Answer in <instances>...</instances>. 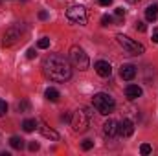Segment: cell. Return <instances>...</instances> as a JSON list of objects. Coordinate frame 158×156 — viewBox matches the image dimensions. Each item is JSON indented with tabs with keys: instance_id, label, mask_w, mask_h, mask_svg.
Segmentation results:
<instances>
[{
	"instance_id": "ac0fdd59",
	"label": "cell",
	"mask_w": 158,
	"mask_h": 156,
	"mask_svg": "<svg viewBox=\"0 0 158 156\" xmlns=\"http://www.w3.org/2000/svg\"><path fill=\"white\" fill-rule=\"evenodd\" d=\"M140 153H142L143 156L151 154V153H153V147H151L149 143H142V145H140Z\"/></svg>"
},
{
	"instance_id": "4fadbf2b",
	"label": "cell",
	"mask_w": 158,
	"mask_h": 156,
	"mask_svg": "<svg viewBox=\"0 0 158 156\" xmlns=\"http://www.w3.org/2000/svg\"><path fill=\"white\" fill-rule=\"evenodd\" d=\"M125 96H127V99L134 101V99H138V97L142 96V88H140L138 84H129V86L125 88Z\"/></svg>"
},
{
	"instance_id": "7402d4cb",
	"label": "cell",
	"mask_w": 158,
	"mask_h": 156,
	"mask_svg": "<svg viewBox=\"0 0 158 156\" xmlns=\"http://www.w3.org/2000/svg\"><path fill=\"white\" fill-rule=\"evenodd\" d=\"M6 114H7V103L4 99H0V117L6 116Z\"/></svg>"
},
{
	"instance_id": "e0dca14e",
	"label": "cell",
	"mask_w": 158,
	"mask_h": 156,
	"mask_svg": "<svg viewBox=\"0 0 158 156\" xmlns=\"http://www.w3.org/2000/svg\"><path fill=\"white\" fill-rule=\"evenodd\" d=\"M9 145H11L15 151H20V149H24V140H22L20 136H11V138H9Z\"/></svg>"
},
{
	"instance_id": "484cf974",
	"label": "cell",
	"mask_w": 158,
	"mask_h": 156,
	"mask_svg": "<svg viewBox=\"0 0 158 156\" xmlns=\"http://www.w3.org/2000/svg\"><path fill=\"white\" fill-rule=\"evenodd\" d=\"M28 149H30V151H39V143H37V142H31V143L28 145Z\"/></svg>"
},
{
	"instance_id": "52a82bcc",
	"label": "cell",
	"mask_w": 158,
	"mask_h": 156,
	"mask_svg": "<svg viewBox=\"0 0 158 156\" xmlns=\"http://www.w3.org/2000/svg\"><path fill=\"white\" fill-rule=\"evenodd\" d=\"M66 18L74 24L79 26H85L86 24V9L83 6H72L68 11H66Z\"/></svg>"
},
{
	"instance_id": "4dcf8cb0",
	"label": "cell",
	"mask_w": 158,
	"mask_h": 156,
	"mask_svg": "<svg viewBox=\"0 0 158 156\" xmlns=\"http://www.w3.org/2000/svg\"><path fill=\"white\" fill-rule=\"evenodd\" d=\"M70 119H72L70 114H63V116H61V121H70Z\"/></svg>"
},
{
	"instance_id": "d4e9b609",
	"label": "cell",
	"mask_w": 158,
	"mask_h": 156,
	"mask_svg": "<svg viewBox=\"0 0 158 156\" xmlns=\"http://www.w3.org/2000/svg\"><path fill=\"white\" fill-rule=\"evenodd\" d=\"M114 13H116V17H118V18H123V17H125V9H123V7H118Z\"/></svg>"
},
{
	"instance_id": "30bf717a",
	"label": "cell",
	"mask_w": 158,
	"mask_h": 156,
	"mask_svg": "<svg viewBox=\"0 0 158 156\" xmlns=\"http://www.w3.org/2000/svg\"><path fill=\"white\" fill-rule=\"evenodd\" d=\"M94 68H96L98 76H101V77H110V74H112V66L109 61H98L94 64Z\"/></svg>"
},
{
	"instance_id": "44dd1931",
	"label": "cell",
	"mask_w": 158,
	"mask_h": 156,
	"mask_svg": "<svg viewBox=\"0 0 158 156\" xmlns=\"http://www.w3.org/2000/svg\"><path fill=\"white\" fill-rule=\"evenodd\" d=\"M92 147H94V142H92V140H85V142L81 143V149H83V151H90Z\"/></svg>"
},
{
	"instance_id": "9c48e42d",
	"label": "cell",
	"mask_w": 158,
	"mask_h": 156,
	"mask_svg": "<svg viewBox=\"0 0 158 156\" xmlns=\"http://www.w3.org/2000/svg\"><path fill=\"white\" fill-rule=\"evenodd\" d=\"M103 136L109 138V140L116 138V136H118V121H114V119H107L105 125H103Z\"/></svg>"
},
{
	"instance_id": "1f68e13d",
	"label": "cell",
	"mask_w": 158,
	"mask_h": 156,
	"mask_svg": "<svg viewBox=\"0 0 158 156\" xmlns=\"http://www.w3.org/2000/svg\"><path fill=\"white\" fill-rule=\"evenodd\" d=\"M127 2H129V4H138L140 0H127Z\"/></svg>"
},
{
	"instance_id": "6da1fadb",
	"label": "cell",
	"mask_w": 158,
	"mask_h": 156,
	"mask_svg": "<svg viewBox=\"0 0 158 156\" xmlns=\"http://www.w3.org/2000/svg\"><path fill=\"white\" fill-rule=\"evenodd\" d=\"M42 72L50 81L64 83L72 77V66L63 55H48L42 63Z\"/></svg>"
},
{
	"instance_id": "2e32d148",
	"label": "cell",
	"mask_w": 158,
	"mask_h": 156,
	"mask_svg": "<svg viewBox=\"0 0 158 156\" xmlns=\"http://www.w3.org/2000/svg\"><path fill=\"white\" fill-rule=\"evenodd\" d=\"M37 127H39V121H37V119H24V121H22L24 132H33Z\"/></svg>"
},
{
	"instance_id": "7a4b0ae2",
	"label": "cell",
	"mask_w": 158,
	"mask_h": 156,
	"mask_svg": "<svg viewBox=\"0 0 158 156\" xmlns=\"http://www.w3.org/2000/svg\"><path fill=\"white\" fill-rule=\"evenodd\" d=\"M92 105H94V109H96L99 114H103V116L112 114L114 109H116V101H114V97L109 96V94H105V92L96 94V96L92 97Z\"/></svg>"
},
{
	"instance_id": "7c38bea8",
	"label": "cell",
	"mask_w": 158,
	"mask_h": 156,
	"mask_svg": "<svg viewBox=\"0 0 158 156\" xmlns=\"http://www.w3.org/2000/svg\"><path fill=\"white\" fill-rule=\"evenodd\" d=\"M119 76H121V79H125V81H132V79L136 77V66L123 64L121 70H119Z\"/></svg>"
},
{
	"instance_id": "cb8c5ba5",
	"label": "cell",
	"mask_w": 158,
	"mask_h": 156,
	"mask_svg": "<svg viewBox=\"0 0 158 156\" xmlns=\"http://www.w3.org/2000/svg\"><path fill=\"white\" fill-rule=\"evenodd\" d=\"M136 30H138V31H142V33H143V31H145V30H147V26H145V24H143V22H136Z\"/></svg>"
},
{
	"instance_id": "3957f363",
	"label": "cell",
	"mask_w": 158,
	"mask_h": 156,
	"mask_svg": "<svg viewBox=\"0 0 158 156\" xmlns=\"http://www.w3.org/2000/svg\"><path fill=\"white\" fill-rule=\"evenodd\" d=\"M70 125L74 132H85L90 127V112L86 109H77L70 119Z\"/></svg>"
},
{
	"instance_id": "9a60e30c",
	"label": "cell",
	"mask_w": 158,
	"mask_h": 156,
	"mask_svg": "<svg viewBox=\"0 0 158 156\" xmlns=\"http://www.w3.org/2000/svg\"><path fill=\"white\" fill-rule=\"evenodd\" d=\"M44 96H46V99H48V101H52V103H57V101H59V97H61L59 90H57V88H52V86L44 92Z\"/></svg>"
},
{
	"instance_id": "ba28073f",
	"label": "cell",
	"mask_w": 158,
	"mask_h": 156,
	"mask_svg": "<svg viewBox=\"0 0 158 156\" xmlns=\"http://www.w3.org/2000/svg\"><path fill=\"white\" fill-rule=\"evenodd\" d=\"M118 134L121 138H129V136H132L134 134V123L131 121V119H121L118 123Z\"/></svg>"
},
{
	"instance_id": "8fae6325",
	"label": "cell",
	"mask_w": 158,
	"mask_h": 156,
	"mask_svg": "<svg viewBox=\"0 0 158 156\" xmlns=\"http://www.w3.org/2000/svg\"><path fill=\"white\" fill-rule=\"evenodd\" d=\"M40 130V134L44 136V138H48V140H53V142H57L59 140V132H55L53 129H50L46 123H42V121H39V127H37Z\"/></svg>"
},
{
	"instance_id": "5b68a950",
	"label": "cell",
	"mask_w": 158,
	"mask_h": 156,
	"mask_svg": "<svg viewBox=\"0 0 158 156\" xmlns=\"http://www.w3.org/2000/svg\"><path fill=\"white\" fill-rule=\"evenodd\" d=\"M68 55H70V63L76 68H79V70H86L88 68L90 61H88V55L85 53V50L81 46H72L70 51H68Z\"/></svg>"
},
{
	"instance_id": "f1b7e54d",
	"label": "cell",
	"mask_w": 158,
	"mask_h": 156,
	"mask_svg": "<svg viewBox=\"0 0 158 156\" xmlns=\"http://www.w3.org/2000/svg\"><path fill=\"white\" fill-rule=\"evenodd\" d=\"M99 2V6H110L112 4V0H98Z\"/></svg>"
},
{
	"instance_id": "f546056e",
	"label": "cell",
	"mask_w": 158,
	"mask_h": 156,
	"mask_svg": "<svg viewBox=\"0 0 158 156\" xmlns=\"http://www.w3.org/2000/svg\"><path fill=\"white\" fill-rule=\"evenodd\" d=\"M39 18H40V20H46V18H48V13H46V11H40V13H39Z\"/></svg>"
},
{
	"instance_id": "277c9868",
	"label": "cell",
	"mask_w": 158,
	"mask_h": 156,
	"mask_svg": "<svg viewBox=\"0 0 158 156\" xmlns=\"http://www.w3.org/2000/svg\"><path fill=\"white\" fill-rule=\"evenodd\" d=\"M116 40H118V44L125 50V53H129V55H142L143 51H145V48H143V44H140V42H136L134 39H131V37H127V35H116Z\"/></svg>"
},
{
	"instance_id": "83f0119b",
	"label": "cell",
	"mask_w": 158,
	"mask_h": 156,
	"mask_svg": "<svg viewBox=\"0 0 158 156\" xmlns=\"http://www.w3.org/2000/svg\"><path fill=\"white\" fill-rule=\"evenodd\" d=\"M153 42H158V28L153 30Z\"/></svg>"
},
{
	"instance_id": "5bb4252c",
	"label": "cell",
	"mask_w": 158,
	"mask_h": 156,
	"mask_svg": "<svg viewBox=\"0 0 158 156\" xmlns=\"http://www.w3.org/2000/svg\"><path fill=\"white\" fill-rule=\"evenodd\" d=\"M145 18H147L149 22H155L158 18V6L156 4H151V6L145 9Z\"/></svg>"
},
{
	"instance_id": "d6986e66",
	"label": "cell",
	"mask_w": 158,
	"mask_h": 156,
	"mask_svg": "<svg viewBox=\"0 0 158 156\" xmlns=\"http://www.w3.org/2000/svg\"><path fill=\"white\" fill-rule=\"evenodd\" d=\"M37 48H40V50L50 48V39H48V37H42V39H39V42H37Z\"/></svg>"
},
{
	"instance_id": "8992f818",
	"label": "cell",
	"mask_w": 158,
	"mask_h": 156,
	"mask_svg": "<svg viewBox=\"0 0 158 156\" xmlns=\"http://www.w3.org/2000/svg\"><path fill=\"white\" fill-rule=\"evenodd\" d=\"M22 33H24V28H22L20 24H15V26L7 28L6 33H4V37H2V44H4V46H13V44H17V42L20 40V37H22Z\"/></svg>"
},
{
	"instance_id": "603a6c76",
	"label": "cell",
	"mask_w": 158,
	"mask_h": 156,
	"mask_svg": "<svg viewBox=\"0 0 158 156\" xmlns=\"http://www.w3.org/2000/svg\"><path fill=\"white\" fill-rule=\"evenodd\" d=\"M28 110H30V103H28V101L19 103V112H28Z\"/></svg>"
},
{
	"instance_id": "ffe728a7",
	"label": "cell",
	"mask_w": 158,
	"mask_h": 156,
	"mask_svg": "<svg viewBox=\"0 0 158 156\" xmlns=\"http://www.w3.org/2000/svg\"><path fill=\"white\" fill-rule=\"evenodd\" d=\"M112 22H114V18H112L110 15H103V17H101V24H103V26H110Z\"/></svg>"
},
{
	"instance_id": "4316f807",
	"label": "cell",
	"mask_w": 158,
	"mask_h": 156,
	"mask_svg": "<svg viewBox=\"0 0 158 156\" xmlns=\"http://www.w3.org/2000/svg\"><path fill=\"white\" fill-rule=\"evenodd\" d=\"M35 55H37V53H35V48H30V50H28V59H33Z\"/></svg>"
}]
</instances>
